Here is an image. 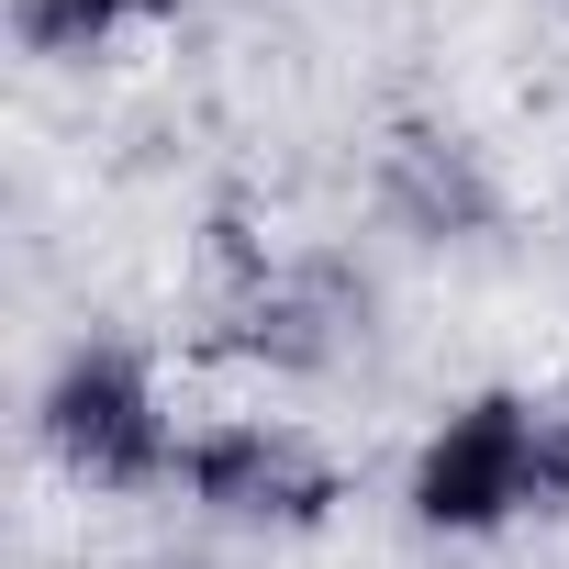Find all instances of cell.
I'll return each instance as SVG.
<instances>
[{
	"label": "cell",
	"instance_id": "cell-1",
	"mask_svg": "<svg viewBox=\"0 0 569 569\" xmlns=\"http://www.w3.org/2000/svg\"><path fill=\"white\" fill-rule=\"evenodd\" d=\"M402 513L447 547L569 513V413L536 391H469L458 413L425 425V447L402 469Z\"/></svg>",
	"mask_w": 569,
	"mask_h": 569
},
{
	"label": "cell",
	"instance_id": "cell-2",
	"mask_svg": "<svg viewBox=\"0 0 569 569\" xmlns=\"http://www.w3.org/2000/svg\"><path fill=\"white\" fill-rule=\"evenodd\" d=\"M34 447L57 458V480H79L101 502H146V491H179L190 413L168 402L157 358H134L112 336H79L34 391Z\"/></svg>",
	"mask_w": 569,
	"mask_h": 569
},
{
	"label": "cell",
	"instance_id": "cell-3",
	"mask_svg": "<svg viewBox=\"0 0 569 569\" xmlns=\"http://www.w3.org/2000/svg\"><path fill=\"white\" fill-rule=\"evenodd\" d=\"M179 502L212 513V525H325L336 513V458L279 413H190Z\"/></svg>",
	"mask_w": 569,
	"mask_h": 569
},
{
	"label": "cell",
	"instance_id": "cell-4",
	"mask_svg": "<svg viewBox=\"0 0 569 569\" xmlns=\"http://www.w3.org/2000/svg\"><path fill=\"white\" fill-rule=\"evenodd\" d=\"M157 23H179V0H12V34L34 57H112Z\"/></svg>",
	"mask_w": 569,
	"mask_h": 569
}]
</instances>
